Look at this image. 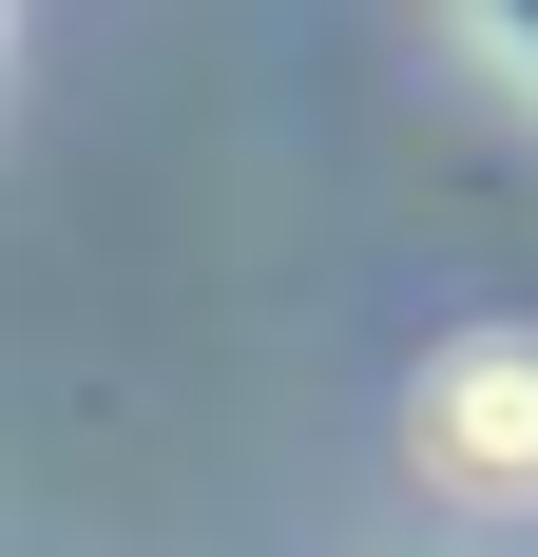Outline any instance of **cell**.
<instances>
[{
  "label": "cell",
  "mask_w": 538,
  "mask_h": 557,
  "mask_svg": "<svg viewBox=\"0 0 538 557\" xmlns=\"http://www.w3.org/2000/svg\"><path fill=\"white\" fill-rule=\"evenodd\" d=\"M424 481H462V500L538 481V346H442L424 366Z\"/></svg>",
  "instance_id": "cell-1"
}]
</instances>
